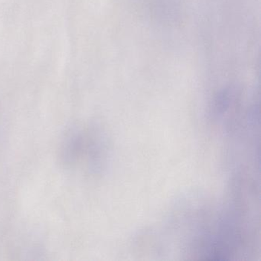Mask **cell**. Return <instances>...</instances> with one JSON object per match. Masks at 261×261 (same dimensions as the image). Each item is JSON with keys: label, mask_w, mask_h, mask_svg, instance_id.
<instances>
[]
</instances>
